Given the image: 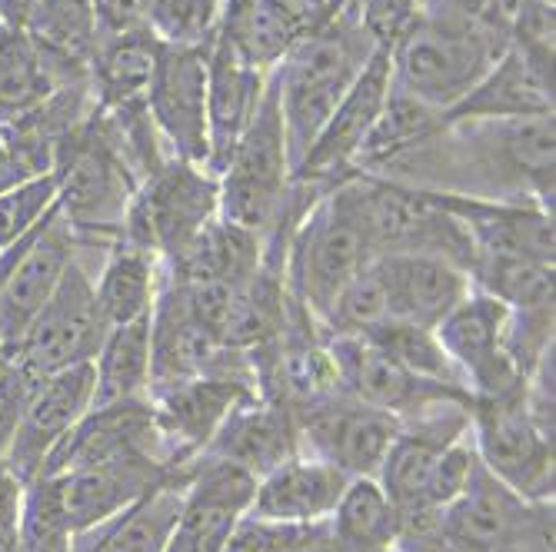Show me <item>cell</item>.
I'll return each instance as SVG.
<instances>
[{"instance_id": "10", "label": "cell", "mask_w": 556, "mask_h": 552, "mask_svg": "<svg viewBox=\"0 0 556 552\" xmlns=\"http://www.w3.org/2000/svg\"><path fill=\"white\" fill-rule=\"evenodd\" d=\"M293 416L300 453L327 460L346 476H377L403 426L393 413L367 407L346 393L300 407Z\"/></svg>"}, {"instance_id": "13", "label": "cell", "mask_w": 556, "mask_h": 552, "mask_svg": "<svg viewBox=\"0 0 556 552\" xmlns=\"http://www.w3.org/2000/svg\"><path fill=\"white\" fill-rule=\"evenodd\" d=\"M90 396H93V363H80L54 376H43L27 389L17 426L8 439V449L0 453L4 466L21 483L40 476L47 457L54 453V446L87 416Z\"/></svg>"}, {"instance_id": "41", "label": "cell", "mask_w": 556, "mask_h": 552, "mask_svg": "<svg viewBox=\"0 0 556 552\" xmlns=\"http://www.w3.org/2000/svg\"><path fill=\"white\" fill-rule=\"evenodd\" d=\"M480 457H477V446H473V436L470 429L460 436V439H453L440 460L433 463L430 476H427V486H424V496H420V503L417 506H427V510H446L453 499H457L477 476L480 470Z\"/></svg>"}, {"instance_id": "12", "label": "cell", "mask_w": 556, "mask_h": 552, "mask_svg": "<svg viewBox=\"0 0 556 552\" xmlns=\"http://www.w3.org/2000/svg\"><path fill=\"white\" fill-rule=\"evenodd\" d=\"M211 47V43H207ZM207 47H164L157 54L143 107L167 157L204 164L207 140Z\"/></svg>"}, {"instance_id": "6", "label": "cell", "mask_w": 556, "mask_h": 552, "mask_svg": "<svg viewBox=\"0 0 556 552\" xmlns=\"http://www.w3.org/2000/svg\"><path fill=\"white\" fill-rule=\"evenodd\" d=\"M220 217V180L204 164L164 161L150 174L124 217L121 236L164 260H177L207 223Z\"/></svg>"}, {"instance_id": "24", "label": "cell", "mask_w": 556, "mask_h": 552, "mask_svg": "<svg viewBox=\"0 0 556 552\" xmlns=\"http://www.w3.org/2000/svg\"><path fill=\"white\" fill-rule=\"evenodd\" d=\"M190 473V470H187ZM161 463H111V466H87L54 476L61 506L74 536H84L97 526L111 523L137 499H143L154 486L187 476Z\"/></svg>"}, {"instance_id": "38", "label": "cell", "mask_w": 556, "mask_h": 552, "mask_svg": "<svg viewBox=\"0 0 556 552\" xmlns=\"http://www.w3.org/2000/svg\"><path fill=\"white\" fill-rule=\"evenodd\" d=\"M224 0H147L143 27L164 47H207L220 24Z\"/></svg>"}, {"instance_id": "14", "label": "cell", "mask_w": 556, "mask_h": 552, "mask_svg": "<svg viewBox=\"0 0 556 552\" xmlns=\"http://www.w3.org/2000/svg\"><path fill=\"white\" fill-rule=\"evenodd\" d=\"M393 87V67H390V50H377L361 70V77L350 84V90L340 97V104L320 127L317 140L311 143L307 157L300 161L293 180H311L333 187L337 180L350 177L357 167L361 150L383 114V104Z\"/></svg>"}, {"instance_id": "43", "label": "cell", "mask_w": 556, "mask_h": 552, "mask_svg": "<svg viewBox=\"0 0 556 552\" xmlns=\"http://www.w3.org/2000/svg\"><path fill=\"white\" fill-rule=\"evenodd\" d=\"M343 8L361 21V27L377 40V47L390 50L417 14L420 0H346Z\"/></svg>"}, {"instance_id": "42", "label": "cell", "mask_w": 556, "mask_h": 552, "mask_svg": "<svg viewBox=\"0 0 556 552\" xmlns=\"http://www.w3.org/2000/svg\"><path fill=\"white\" fill-rule=\"evenodd\" d=\"M324 526H290V523H270L243 513L237 526L230 529L227 542L220 552H303L320 532Z\"/></svg>"}, {"instance_id": "16", "label": "cell", "mask_w": 556, "mask_h": 552, "mask_svg": "<svg viewBox=\"0 0 556 552\" xmlns=\"http://www.w3.org/2000/svg\"><path fill=\"white\" fill-rule=\"evenodd\" d=\"M161 436L167 442V457L174 470H190V463L211 446L214 433L227 413L247 396H257V383L240 376H193L161 389H150Z\"/></svg>"}, {"instance_id": "18", "label": "cell", "mask_w": 556, "mask_h": 552, "mask_svg": "<svg viewBox=\"0 0 556 552\" xmlns=\"http://www.w3.org/2000/svg\"><path fill=\"white\" fill-rule=\"evenodd\" d=\"M80 243L61 210L54 207L40 227L27 236L21 257L11 264L0 283V346H14L37 310L64 280L67 267L77 260Z\"/></svg>"}, {"instance_id": "45", "label": "cell", "mask_w": 556, "mask_h": 552, "mask_svg": "<svg viewBox=\"0 0 556 552\" xmlns=\"http://www.w3.org/2000/svg\"><path fill=\"white\" fill-rule=\"evenodd\" d=\"M496 552H553V499L549 503H533L527 523Z\"/></svg>"}, {"instance_id": "49", "label": "cell", "mask_w": 556, "mask_h": 552, "mask_svg": "<svg viewBox=\"0 0 556 552\" xmlns=\"http://www.w3.org/2000/svg\"><path fill=\"white\" fill-rule=\"evenodd\" d=\"M37 227H40V223H37ZM37 227H34V230H37ZM34 230H30V233H34ZM30 233H27V236H30ZM27 236H24L21 243H14L11 249H4V254H0V283H4V277H8V270H11V264H14V260L21 257V249H24Z\"/></svg>"}, {"instance_id": "31", "label": "cell", "mask_w": 556, "mask_h": 552, "mask_svg": "<svg viewBox=\"0 0 556 552\" xmlns=\"http://www.w3.org/2000/svg\"><path fill=\"white\" fill-rule=\"evenodd\" d=\"M187 476L167 479L111 523L77 536L74 552H164L184 506Z\"/></svg>"}, {"instance_id": "4", "label": "cell", "mask_w": 556, "mask_h": 552, "mask_svg": "<svg viewBox=\"0 0 556 552\" xmlns=\"http://www.w3.org/2000/svg\"><path fill=\"white\" fill-rule=\"evenodd\" d=\"M377 50V40L361 27V21L340 8L317 30L300 37L296 47L280 61V67L274 70V84L293 174L300 161L307 157L311 143L317 140L333 107L340 104V97L361 77Z\"/></svg>"}, {"instance_id": "48", "label": "cell", "mask_w": 556, "mask_h": 552, "mask_svg": "<svg viewBox=\"0 0 556 552\" xmlns=\"http://www.w3.org/2000/svg\"><path fill=\"white\" fill-rule=\"evenodd\" d=\"M303 552H383V549H370V545H361V542H346V539L333 536L330 532V523H327V529L307 549H303Z\"/></svg>"}, {"instance_id": "40", "label": "cell", "mask_w": 556, "mask_h": 552, "mask_svg": "<svg viewBox=\"0 0 556 552\" xmlns=\"http://www.w3.org/2000/svg\"><path fill=\"white\" fill-rule=\"evenodd\" d=\"M58 207V177L37 174L0 193V254L21 243L50 210Z\"/></svg>"}, {"instance_id": "37", "label": "cell", "mask_w": 556, "mask_h": 552, "mask_svg": "<svg viewBox=\"0 0 556 552\" xmlns=\"http://www.w3.org/2000/svg\"><path fill=\"white\" fill-rule=\"evenodd\" d=\"M74 529L61 506L54 476H37L24 489L21 552H74Z\"/></svg>"}, {"instance_id": "2", "label": "cell", "mask_w": 556, "mask_h": 552, "mask_svg": "<svg viewBox=\"0 0 556 552\" xmlns=\"http://www.w3.org/2000/svg\"><path fill=\"white\" fill-rule=\"evenodd\" d=\"M510 40L453 4L420 0L390 47L393 87L446 114L486 77Z\"/></svg>"}, {"instance_id": "36", "label": "cell", "mask_w": 556, "mask_h": 552, "mask_svg": "<svg viewBox=\"0 0 556 552\" xmlns=\"http://www.w3.org/2000/svg\"><path fill=\"white\" fill-rule=\"evenodd\" d=\"M370 343H377L380 349L403 363L410 373L430 380V383H440V386H453V389H464V380L457 373V367L450 363L446 349L440 346L437 339V330H427V326H414V323H403V320H383L380 326H374L370 333H364Z\"/></svg>"}, {"instance_id": "3", "label": "cell", "mask_w": 556, "mask_h": 552, "mask_svg": "<svg viewBox=\"0 0 556 552\" xmlns=\"http://www.w3.org/2000/svg\"><path fill=\"white\" fill-rule=\"evenodd\" d=\"M58 210L74 230L84 254H104L121 236L124 217L140 187V174L130 164L108 111L93 107L58 146Z\"/></svg>"}, {"instance_id": "28", "label": "cell", "mask_w": 556, "mask_h": 552, "mask_svg": "<svg viewBox=\"0 0 556 552\" xmlns=\"http://www.w3.org/2000/svg\"><path fill=\"white\" fill-rule=\"evenodd\" d=\"M553 114V80L543 77L514 47L486 70V77L443 114V124L453 120H520Z\"/></svg>"}, {"instance_id": "46", "label": "cell", "mask_w": 556, "mask_h": 552, "mask_svg": "<svg viewBox=\"0 0 556 552\" xmlns=\"http://www.w3.org/2000/svg\"><path fill=\"white\" fill-rule=\"evenodd\" d=\"M97 34H124L143 30V8L147 0H90Z\"/></svg>"}, {"instance_id": "5", "label": "cell", "mask_w": 556, "mask_h": 552, "mask_svg": "<svg viewBox=\"0 0 556 552\" xmlns=\"http://www.w3.org/2000/svg\"><path fill=\"white\" fill-rule=\"evenodd\" d=\"M374 260L377 254L367 227L364 177L350 174L327 187L293 227L283 264L287 290L320 323L337 293Z\"/></svg>"}, {"instance_id": "9", "label": "cell", "mask_w": 556, "mask_h": 552, "mask_svg": "<svg viewBox=\"0 0 556 552\" xmlns=\"http://www.w3.org/2000/svg\"><path fill=\"white\" fill-rule=\"evenodd\" d=\"M507 317L510 310L500 299L473 286L437 326V339L470 399L510 396L527 386V376L507 354Z\"/></svg>"}, {"instance_id": "26", "label": "cell", "mask_w": 556, "mask_h": 552, "mask_svg": "<svg viewBox=\"0 0 556 552\" xmlns=\"http://www.w3.org/2000/svg\"><path fill=\"white\" fill-rule=\"evenodd\" d=\"M267 80L270 74H261L247 61H240L237 50L220 34H214L207 47V140H211L207 170L211 174L217 177L224 174L240 133L261 107Z\"/></svg>"}, {"instance_id": "7", "label": "cell", "mask_w": 556, "mask_h": 552, "mask_svg": "<svg viewBox=\"0 0 556 552\" xmlns=\"http://www.w3.org/2000/svg\"><path fill=\"white\" fill-rule=\"evenodd\" d=\"M108 330L111 326L97 307L93 273L87 260L77 254V260L67 267L58 290L50 293V299L27 323L21 339L8 349H11L14 367L30 383H37L61 370L93 363V357L100 354V346L108 339Z\"/></svg>"}, {"instance_id": "29", "label": "cell", "mask_w": 556, "mask_h": 552, "mask_svg": "<svg viewBox=\"0 0 556 552\" xmlns=\"http://www.w3.org/2000/svg\"><path fill=\"white\" fill-rule=\"evenodd\" d=\"M164 283V260L150 249L117 236L108 254L93 267L97 307L108 326H124L140 317H150Z\"/></svg>"}, {"instance_id": "17", "label": "cell", "mask_w": 556, "mask_h": 552, "mask_svg": "<svg viewBox=\"0 0 556 552\" xmlns=\"http://www.w3.org/2000/svg\"><path fill=\"white\" fill-rule=\"evenodd\" d=\"M257 479L240 466L197 457L187 473L184 506L164 552H220L237 519L250 510Z\"/></svg>"}, {"instance_id": "27", "label": "cell", "mask_w": 556, "mask_h": 552, "mask_svg": "<svg viewBox=\"0 0 556 552\" xmlns=\"http://www.w3.org/2000/svg\"><path fill=\"white\" fill-rule=\"evenodd\" d=\"M390 320L437 330L440 320L473 290L470 273L443 257L396 254L377 257Z\"/></svg>"}, {"instance_id": "32", "label": "cell", "mask_w": 556, "mask_h": 552, "mask_svg": "<svg viewBox=\"0 0 556 552\" xmlns=\"http://www.w3.org/2000/svg\"><path fill=\"white\" fill-rule=\"evenodd\" d=\"M150 393V317L124 326H111L108 339L93 357V396L90 410L127 403Z\"/></svg>"}, {"instance_id": "8", "label": "cell", "mask_w": 556, "mask_h": 552, "mask_svg": "<svg viewBox=\"0 0 556 552\" xmlns=\"http://www.w3.org/2000/svg\"><path fill=\"white\" fill-rule=\"evenodd\" d=\"M470 436L480 463L500 483H507L527 503H549L556 483L553 429L533 416L527 386L510 396L470 399Z\"/></svg>"}, {"instance_id": "23", "label": "cell", "mask_w": 556, "mask_h": 552, "mask_svg": "<svg viewBox=\"0 0 556 552\" xmlns=\"http://www.w3.org/2000/svg\"><path fill=\"white\" fill-rule=\"evenodd\" d=\"M204 453L227 460L254 479H261L300 453L296 416L290 407L274 403V399H267L261 393L247 396L227 413V420L220 423V429L214 433Z\"/></svg>"}, {"instance_id": "39", "label": "cell", "mask_w": 556, "mask_h": 552, "mask_svg": "<svg viewBox=\"0 0 556 552\" xmlns=\"http://www.w3.org/2000/svg\"><path fill=\"white\" fill-rule=\"evenodd\" d=\"M383 320H390V307H387V290L377 270V260H374L361 277H353L337 293L320 326L327 336H364Z\"/></svg>"}, {"instance_id": "34", "label": "cell", "mask_w": 556, "mask_h": 552, "mask_svg": "<svg viewBox=\"0 0 556 552\" xmlns=\"http://www.w3.org/2000/svg\"><path fill=\"white\" fill-rule=\"evenodd\" d=\"M467 273L477 290L500 299L507 310L540 307L556 299V267L549 264L507 254H473Z\"/></svg>"}, {"instance_id": "30", "label": "cell", "mask_w": 556, "mask_h": 552, "mask_svg": "<svg viewBox=\"0 0 556 552\" xmlns=\"http://www.w3.org/2000/svg\"><path fill=\"white\" fill-rule=\"evenodd\" d=\"M161 43L157 37L143 30H124V34H97L87 74L90 90L100 111H117L127 104H140L147 97L150 77L157 67Z\"/></svg>"}, {"instance_id": "33", "label": "cell", "mask_w": 556, "mask_h": 552, "mask_svg": "<svg viewBox=\"0 0 556 552\" xmlns=\"http://www.w3.org/2000/svg\"><path fill=\"white\" fill-rule=\"evenodd\" d=\"M330 532L346 542L393 552L400 532V506L387 496L377 476H350L330 516Z\"/></svg>"}, {"instance_id": "15", "label": "cell", "mask_w": 556, "mask_h": 552, "mask_svg": "<svg viewBox=\"0 0 556 552\" xmlns=\"http://www.w3.org/2000/svg\"><path fill=\"white\" fill-rule=\"evenodd\" d=\"M330 357L337 367L340 393L361 399L367 407L387 410L396 420H410L443 399H470V393L430 383L396 363L387 349L367 336H327Z\"/></svg>"}, {"instance_id": "20", "label": "cell", "mask_w": 556, "mask_h": 552, "mask_svg": "<svg viewBox=\"0 0 556 552\" xmlns=\"http://www.w3.org/2000/svg\"><path fill=\"white\" fill-rule=\"evenodd\" d=\"M427 196L467 230L473 254H507L556 267L553 210L536 204H517V200H473L450 193Z\"/></svg>"}, {"instance_id": "19", "label": "cell", "mask_w": 556, "mask_h": 552, "mask_svg": "<svg viewBox=\"0 0 556 552\" xmlns=\"http://www.w3.org/2000/svg\"><path fill=\"white\" fill-rule=\"evenodd\" d=\"M327 0H224L217 34L261 74H274L280 61L330 17Z\"/></svg>"}, {"instance_id": "1", "label": "cell", "mask_w": 556, "mask_h": 552, "mask_svg": "<svg viewBox=\"0 0 556 552\" xmlns=\"http://www.w3.org/2000/svg\"><path fill=\"white\" fill-rule=\"evenodd\" d=\"M556 120H453L403 154L367 170L370 177L450 196L517 200L553 210Z\"/></svg>"}, {"instance_id": "25", "label": "cell", "mask_w": 556, "mask_h": 552, "mask_svg": "<svg viewBox=\"0 0 556 552\" xmlns=\"http://www.w3.org/2000/svg\"><path fill=\"white\" fill-rule=\"evenodd\" d=\"M530 510L533 503L480 466L473 483L440 513V552H496Z\"/></svg>"}, {"instance_id": "11", "label": "cell", "mask_w": 556, "mask_h": 552, "mask_svg": "<svg viewBox=\"0 0 556 552\" xmlns=\"http://www.w3.org/2000/svg\"><path fill=\"white\" fill-rule=\"evenodd\" d=\"M111 463L170 466L167 442L161 436L150 396L87 410V416L54 446V453L47 457L40 476H61L71 470L111 466ZM177 473H187V470H177Z\"/></svg>"}, {"instance_id": "52", "label": "cell", "mask_w": 556, "mask_h": 552, "mask_svg": "<svg viewBox=\"0 0 556 552\" xmlns=\"http://www.w3.org/2000/svg\"><path fill=\"white\" fill-rule=\"evenodd\" d=\"M0 150H4V137H0Z\"/></svg>"}, {"instance_id": "47", "label": "cell", "mask_w": 556, "mask_h": 552, "mask_svg": "<svg viewBox=\"0 0 556 552\" xmlns=\"http://www.w3.org/2000/svg\"><path fill=\"white\" fill-rule=\"evenodd\" d=\"M34 383L14 367L11 360V370L0 376V453L8 449V439L17 426V416H21V407H24V396Z\"/></svg>"}, {"instance_id": "22", "label": "cell", "mask_w": 556, "mask_h": 552, "mask_svg": "<svg viewBox=\"0 0 556 552\" xmlns=\"http://www.w3.org/2000/svg\"><path fill=\"white\" fill-rule=\"evenodd\" d=\"M350 476L327 460L296 453L267 476L257 479L250 516L290 523V526H324L330 523Z\"/></svg>"}, {"instance_id": "51", "label": "cell", "mask_w": 556, "mask_h": 552, "mask_svg": "<svg viewBox=\"0 0 556 552\" xmlns=\"http://www.w3.org/2000/svg\"><path fill=\"white\" fill-rule=\"evenodd\" d=\"M543 4H556V0H543Z\"/></svg>"}, {"instance_id": "44", "label": "cell", "mask_w": 556, "mask_h": 552, "mask_svg": "<svg viewBox=\"0 0 556 552\" xmlns=\"http://www.w3.org/2000/svg\"><path fill=\"white\" fill-rule=\"evenodd\" d=\"M24 489L0 460V552H21V510H24Z\"/></svg>"}, {"instance_id": "21", "label": "cell", "mask_w": 556, "mask_h": 552, "mask_svg": "<svg viewBox=\"0 0 556 552\" xmlns=\"http://www.w3.org/2000/svg\"><path fill=\"white\" fill-rule=\"evenodd\" d=\"M77 80H90L87 61L58 54L21 24L0 21V127L34 114L61 87Z\"/></svg>"}, {"instance_id": "50", "label": "cell", "mask_w": 556, "mask_h": 552, "mask_svg": "<svg viewBox=\"0 0 556 552\" xmlns=\"http://www.w3.org/2000/svg\"><path fill=\"white\" fill-rule=\"evenodd\" d=\"M8 370H11V349L0 346V376H4Z\"/></svg>"}, {"instance_id": "35", "label": "cell", "mask_w": 556, "mask_h": 552, "mask_svg": "<svg viewBox=\"0 0 556 552\" xmlns=\"http://www.w3.org/2000/svg\"><path fill=\"white\" fill-rule=\"evenodd\" d=\"M21 27L58 54L87 61L97 37L90 0H21Z\"/></svg>"}]
</instances>
